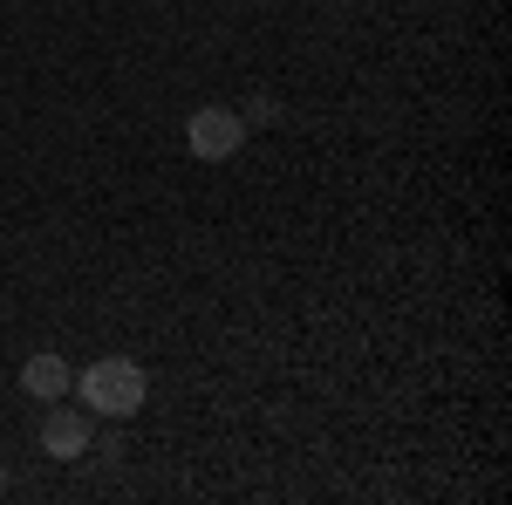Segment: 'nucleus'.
I'll list each match as a JSON object with an SVG mask.
<instances>
[{
    "label": "nucleus",
    "mask_w": 512,
    "mask_h": 505,
    "mask_svg": "<svg viewBox=\"0 0 512 505\" xmlns=\"http://www.w3.org/2000/svg\"><path fill=\"white\" fill-rule=\"evenodd\" d=\"M89 403V417H137L144 410V396H151V376L130 362V355H96L89 369H76V383H69Z\"/></svg>",
    "instance_id": "f257e3e1"
},
{
    "label": "nucleus",
    "mask_w": 512,
    "mask_h": 505,
    "mask_svg": "<svg viewBox=\"0 0 512 505\" xmlns=\"http://www.w3.org/2000/svg\"><path fill=\"white\" fill-rule=\"evenodd\" d=\"M0 492H7V471H0Z\"/></svg>",
    "instance_id": "423d86ee"
},
{
    "label": "nucleus",
    "mask_w": 512,
    "mask_h": 505,
    "mask_svg": "<svg viewBox=\"0 0 512 505\" xmlns=\"http://www.w3.org/2000/svg\"><path fill=\"white\" fill-rule=\"evenodd\" d=\"M41 451L48 458H89V410L55 396V410L41 417Z\"/></svg>",
    "instance_id": "7ed1b4c3"
},
{
    "label": "nucleus",
    "mask_w": 512,
    "mask_h": 505,
    "mask_svg": "<svg viewBox=\"0 0 512 505\" xmlns=\"http://www.w3.org/2000/svg\"><path fill=\"white\" fill-rule=\"evenodd\" d=\"M239 117H246V130H253V123H274L280 110H274V96H253V103H246V110H239Z\"/></svg>",
    "instance_id": "39448f33"
},
{
    "label": "nucleus",
    "mask_w": 512,
    "mask_h": 505,
    "mask_svg": "<svg viewBox=\"0 0 512 505\" xmlns=\"http://www.w3.org/2000/svg\"><path fill=\"white\" fill-rule=\"evenodd\" d=\"M185 144H192L198 164H226V157H239V144H246V117L226 110V103H205V110L185 117Z\"/></svg>",
    "instance_id": "f03ea898"
},
{
    "label": "nucleus",
    "mask_w": 512,
    "mask_h": 505,
    "mask_svg": "<svg viewBox=\"0 0 512 505\" xmlns=\"http://www.w3.org/2000/svg\"><path fill=\"white\" fill-rule=\"evenodd\" d=\"M69 383H76V369L62 362L55 349H41V355H28L21 362V389L35 396V403H55V396H69Z\"/></svg>",
    "instance_id": "20e7f679"
}]
</instances>
